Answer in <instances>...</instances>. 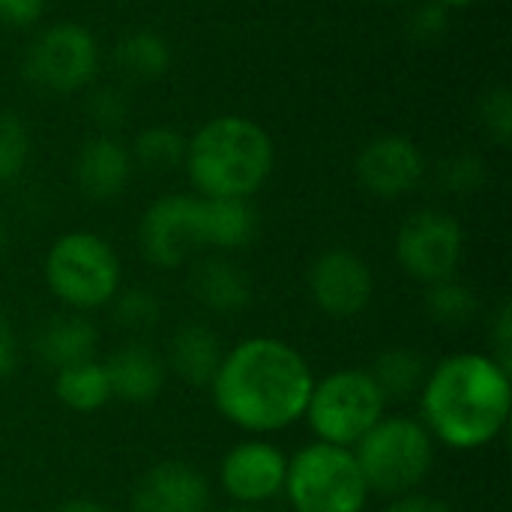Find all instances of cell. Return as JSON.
Returning a JSON list of instances; mask_svg holds the SVG:
<instances>
[{
	"mask_svg": "<svg viewBox=\"0 0 512 512\" xmlns=\"http://www.w3.org/2000/svg\"><path fill=\"white\" fill-rule=\"evenodd\" d=\"M111 303H114V321H117V327H123L129 333H147L162 318L159 297L153 291L141 288V285L126 288V291H117Z\"/></svg>",
	"mask_w": 512,
	"mask_h": 512,
	"instance_id": "4316f807",
	"label": "cell"
},
{
	"mask_svg": "<svg viewBox=\"0 0 512 512\" xmlns=\"http://www.w3.org/2000/svg\"><path fill=\"white\" fill-rule=\"evenodd\" d=\"M387 411V399L372 381L369 369H339L315 381L306 420L318 441L333 447H354Z\"/></svg>",
	"mask_w": 512,
	"mask_h": 512,
	"instance_id": "52a82bcc",
	"label": "cell"
},
{
	"mask_svg": "<svg viewBox=\"0 0 512 512\" xmlns=\"http://www.w3.org/2000/svg\"><path fill=\"white\" fill-rule=\"evenodd\" d=\"M288 459L270 441H243L222 459L219 483L237 504L261 507L285 492Z\"/></svg>",
	"mask_w": 512,
	"mask_h": 512,
	"instance_id": "4fadbf2b",
	"label": "cell"
},
{
	"mask_svg": "<svg viewBox=\"0 0 512 512\" xmlns=\"http://www.w3.org/2000/svg\"><path fill=\"white\" fill-rule=\"evenodd\" d=\"M42 270L48 291L75 312L99 309L120 291V258L108 240L90 231L57 237Z\"/></svg>",
	"mask_w": 512,
	"mask_h": 512,
	"instance_id": "5b68a950",
	"label": "cell"
},
{
	"mask_svg": "<svg viewBox=\"0 0 512 512\" xmlns=\"http://www.w3.org/2000/svg\"><path fill=\"white\" fill-rule=\"evenodd\" d=\"M132 156L111 135H96L81 144L75 156V183L90 201H114L132 180Z\"/></svg>",
	"mask_w": 512,
	"mask_h": 512,
	"instance_id": "9a60e30c",
	"label": "cell"
},
{
	"mask_svg": "<svg viewBox=\"0 0 512 512\" xmlns=\"http://www.w3.org/2000/svg\"><path fill=\"white\" fill-rule=\"evenodd\" d=\"M96 345H99V330L81 312L48 315L33 336L36 357L45 366H51L54 372L63 366H72V363L90 360Z\"/></svg>",
	"mask_w": 512,
	"mask_h": 512,
	"instance_id": "d6986e66",
	"label": "cell"
},
{
	"mask_svg": "<svg viewBox=\"0 0 512 512\" xmlns=\"http://www.w3.org/2000/svg\"><path fill=\"white\" fill-rule=\"evenodd\" d=\"M276 150L264 126L240 114L207 120L186 141V174L204 198H252L273 174Z\"/></svg>",
	"mask_w": 512,
	"mask_h": 512,
	"instance_id": "3957f363",
	"label": "cell"
},
{
	"mask_svg": "<svg viewBox=\"0 0 512 512\" xmlns=\"http://www.w3.org/2000/svg\"><path fill=\"white\" fill-rule=\"evenodd\" d=\"M480 126L498 144L507 147L512 138V93L507 84L489 87L480 99Z\"/></svg>",
	"mask_w": 512,
	"mask_h": 512,
	"instance_id": "f1b7e54d",
	"label": "cell"
},
{
	"mask_svg": "<svg viewBox=\"0 0 512 512\" xmlns=\"http://www.w3.org/2000/svg\"><path fill=\"white\" fill-rule=\"evenodd\" d=\"M492 345L495 351L489 354L501 369L512 372V306L501 303L495 318H492Z\"/></svg>",
	"mask_w": 512,
	"mask_h": 512,
	"instance_id": "1f68e13d",
	"label": "cell"
},
{
	"mask_svg": "<svg viewBox=\"0 0 512 512\" xmlns=\"http://www.w3.org/2000/svg\"><path fill=\"white\" fill-rule=\"evenodd\" d=\"M378 3H393L396 6V3H405V0H378Z\"/></svg>",
	"mask_w": 512,
	"mask_h": 512,
	"instance_id": "ab89813d",
	"label": "cell"
},
{
	"mask_svg": "<svg viewBox=\"0 0 512 512\" xmlns=\"http://www.w3.org/2000/svg\"><path fill=\"white\" fill-rule=\"evenodd\" d=\"M369 492L402 498L429 477L435 465V438L411 417H381L351 447Z\"/></svg>",
	"mask_w": 512,
	"mask_h": 512,
	"instance_id": "277c9868",
	"label": "cell"
},
{
	"mask_svg": "<svg viewBox=\"0 0 512 512\" xmlns=\"http://www.w3.org/2000/svg\"><path fill=\"white\" fill-rule=\"evenodd\" d=\"M438 183L453 195L480 192L489 183V168L477 153H453L438 165Z\"/></svg>",
	"mask_w": 512,
	"mask_h": 512,
	"instance_id": "83f0119b",
	"label": "cell"
},
{
	"mask_svg": "<svg viewBox=\"0 0 512 512\" xmlns=\"http://www.w3.org/2000/svg\"><path fill=\"white\" fill-rule=\"evenodd\" d=\"M426 429L450 450L489 447L510 420V372L489 354H453L429 369L420 390Z\"/></svg>",
	"mask_w": 512,
	"mask_h": 512,
	"instance_id": "7a4b0ae2",
	"label": "cell"
},
{
	"mask_svg": "<svg viewBox=\"0 0 512 512\" xmlns=\"http://www.w3.org/2000/svg\"><path fill=\"white\" fill-rule=\"evenodd\" d=\"M375 294L372 267L351 249H327L309 267V297L330 318H357Z\"/></svg>",
	"mask_w": 512,
	"mask_h": 512,
	"instance_id": "8fae6325",
	"label": "cell"
},
{
	"mask_svg": "<svg viewBox=\"0 0 512 512\" xmlns=\"http://www.w3.org/2000/svg\"><path fill=\"white\" fill-rule=\"evenodd\" d=\"M144 258L159 270H177L192 252L204 246L201 195H162L153 201L138 225Z\"/></svg>",
	"mask_w": 512,
	"mask_h": 512,
	"instance_id": "30bf717a",
	"label": "cell"
},
{
	"mask_svg": "<svg viewBox=\"0 0 512 512\" xmlns=\"http://www.w3.org/2000/svg\"><path fill=\"white\" fill-rule=\"evenodd\" d=\"M87 111H90L93 123H96L99 129L108 132V129L123 126V120H126V114H129V99H126L123 90H117V87H102V90H96V93L90 96Z\"/></svg>",
	"mask_w": 512,
	"mask_h": 512,
	"instance_id": "4dcf8cb0",
	"label": "cell"
},
{
	"mask_svg": "<svg viewBox=\"0 0 512 512\" xmlns=\"http://www.w3.org/2000/svg\"><path fill=\"white\" fill-rule=\"evenodd\" d=\"M45 9V0H0V24L27 27Z\"/></svg>",
	"mask_w": 512,
	"mask_h": 512,
	"instance_id": "d6a6232c",
	"label": "cell"
},
{
	"mask_svg": "<svg viewBox=\"0 0 512 512\" xmlns=\"http://www.w3.org/2000/svg\"><path fill=\"white\" fill-rule=\"evenodd\" d=\"M222 357L225 348L216 330L201 321H189L174 330L165 369H171L189 387H210L222 366Z\"/></svg>",
	"mask_w": 512,
	"mask_h": 512,
	"instance_id": "ac0fdd59",
	"label": "cell"
},
{
	"mask_svg": "<svg viewBox=\"0 0 512 512\" xmlns=\"http://www.w3.org/2000/svg\"><path fill=\"white\" fill-rule=\"evenodd\" d=\"M189 291L192 297L216 312V315H234L243 312L252 303V276L231 258L225 255H210L201 264H195L189 276Z\"/></svg>",
	"mask_w": 512,
	"mask_h": 512,
	"instance_id": "e0dca14e",
	"label": "cell"
},
{
	"mask_svg": "<svg viewBox=\"0 0 512 512\" xmlns=\"http://www.w3.org/2000/svg\"><path fill=\"white\" fill-rule=\"evenodd\" d=\"M228 512H267L264 507H252V504H237V507H231Z\"/></svg>",
	"mask_w": 512,
	"mask_h": 512,
	"instance_id": "f35d334b",
	"label": "cell"
},
{
	"mask_svg": "<svg viewBox=\"0 0 512 512\" xmlns=\"http://www.w3.org/2000/svg\"><path fill=\"white\" fill-rule=\"evenodd\" d=\"M204 246L234 252L255 240L258 234V213L246 198H204Z\"/></svg>",
	"mask_w": 512,
	"mask_h": 512,
	"instance_id": "ffe728a7",
	"label": "cell"
},
{
	"mask_svg": "<svg viewBox=\"0 0 512 512\" xmlns=\"http://www.w3.org/2000/svg\"><path fill=\"white\" fill-rule=\"evenodd\" d=\"M369 375L387 402L390 399L402 402V399H411L423 390L426 375H429V363L423 354H417L411 348H387L375 357Z\"/></svg>",
	"mask_w": 512,
	"mask_h": 512,
	"instance_id": "7402d4cb",
	"label": "cell"
},
{
	"mask_svg": "<svg viewBox=\"0 0 512 512\" xmlns=\"http://www.w3.org/2000/svg\"><path fill=\"white\" fill-rule=\"evenodd\" d=\"M18 369V336L9 324V318L0 312V381L12 378Z\"/></svg>",
	"mask_w": 512,
	"mask_h": 512,
	"instance_id": "836d02e7",
	"label": "cell"
},
{
	"mask_svg": "<svg viewBox=\"0 0 512 512\" xmlns=\"http://www.w3.org/2000/svg\"><path fill=\"white\" fill-rule=\"evenodd\" d=\"M465 258V228L444 210H420L408 216L396 234L399 267L426 288L453 279Z\"/></svg>",
	"mask_w": 512,
	"mask_h": 512,
	"instance_id": "9c48e42d",
	"label": "cell"
},
{
	"mask_svg": "<svg viewBox=\"0 0 512 512\" xmlns=\"http://www.w3.org/2000/svg\"><path fill=\"white\" fill-rule=\"evenodd\" d=\"M312 387L315 375L294 345L276 336H252L225 351L210 396L231 426L270 435L306 414Z\"/></svg>",
	"mask_w": 512,
	"mask_h": 512,
	"instance_id": "6da1fadb",
	"label": "cell"
},
{
	"mask_svg": "<svg viewBox=\"0 0 512 512\" xmlns=\"http://www.w3.org/2000/svg\"><path fill=\"white\" fill-rule=\"evenodd\" d=\"M426 312L438 327L447 330H462L480 315V297L471 285L453 279L435 282L426 291Z\"/></svg>",
	"mask_w": 512,
	"mask_h": 512,
	"instance_id": "cb8c5ba5",
	"label": "cell"
},
{
	"mask_svg": "<svg viewBox=\"0 0 512 512\" xmlns=\"http://www.w3.org/2000/svg\"><path fill=\"white\" fill-rule=\"evenodd\" d=\"M111 399L129 405H147L162 393L165 384V360L147 342H126L120 345L105 363Z\"/></svg>",
	"mask_w": 512,
	"mask_h": 512,
	"instance_id": "2e32d148",
	"label": "cell"
},
{
	"mask_svg": "<svg viewBox=\"0 0 512 512\" xmlns=\"http://www.w3.org/2000/svg\"><path fill=\"white\" fill-rule=\"evenodd\" d=\"M210 504L204 474L180 459L153 465L132 492V512H210Z\"/></svg>",
	"mask_w": 512,
	"mask_h": 512,
	"instance_id": "5bb4252c",
	"label": "cell"
},
{
	"mask_svg": "<svg viewBox=\"0 0 512 512\" xmlns=\"http://www.w3.org/2000/svg\"><path fill=\"white\" fill-rule=\"evenodd\" d=\"M54 396L78 414H93L111 402L105 366L99 360H81L54 372Z\"/></svg>",
	"mask_w": 512,
	"mask_h": 512,
	"instance_id": "44dd1931",
	"label": "cell"
},
{
	"mask_svg": "<svg viewBox=\"0 0 512 512\" xmlns=\"http://www.w3.org/2000/svg\"><path fill=\"white\" fill-rule=\"evenodd\" d=\"M450 30V9H444L441 3L429 0L420 3L411 15H408V36L417 45H435L438 39H444Z\"/></svg>",
	"mask_w": 512,
	"mask_h": 512,
	"instance_id": "f546056e",
	"label": "cell"
},
{
	"mask_svg": "<svg viewBox=\"0 0 512 512\" xmlns=\"http://www.w3.org/2000/svg\"><path fill=\"white\" fill-rule=\"evenodd\" d=\"M357 183L375 198H402L426 177V156L414 138L399 132L375 135L363 144L354 162Z\"/></svg>",
	"mask_w": 512,
	"mask_h": 512,
	"instance_id": "7c38bea8",
	"label": "cell"
},
{
	"mask_svg": "<svg viewBox=\"0 0 512 512\" xmlns=\"http://www.w3.org/2000/svg\"><path fill=\"white\" fill-rule=\"evenodd\" d=\"M9 246V228H6V222L0 219V252Z\"/></svg>",
	"mask_w": 512,
	"mask_h": 512,
	"instance_id": "74e56055",
	"label": "cell"
},
{
	"mask_svg": "<svg viewBox=\"0 0 512 512\" xmlns=\"http://www.w3.org/2000/svg\"><path fill=\"white\" fill-rule=\"evenodd\" d=\"M435 3H441L444 9H465V6H474L477 0H435Z\"/></svg>",
	"mask_w": 512,
	"mask_h": 512,
	"instance_id": "8d00e7d4",
	"label": "cell"
},
{
	"mask_svg": "<svg viewBox=\"0 0 512 512\" xmlns=\"http://www.w3.org/2000/svg\"><path fill=\"white\" fill-rule=\"evenodd\" d=\"M54 512H111V507L90 501V498H72V501H63Z\"/></svg>",
	"mask_w": 512,
	"mask_h": 512,
	"instance_id": "d590c367",
	"label": "cell"
},
{
	"mask_svg": "<svg viewBox=\"0 0 512 512\" xmlns=\"http://www.w3.org/2000/svg\"><path fill=\"white\" fill-rule=\"evenodd\" d=\"M30 159V129L12 111H0V186L15 183Z\"/></svg>",
	"mask_w": 512,
	"mask_h": 512,
	"instance_id": "484cf974",
	"label": "cell"
},
{
	"mask_svg": "<svg viewBox=\"0 0 512 512\" xmlns=\"http://www.w3.org/2000/svg\"><path fill=\"white\" fill-rule=\"evenodd\" d=\"M129 156H132V165H141L144 171H153V174H165L183 165L186 138L171 126H150L138 132Z\"/></svg>",
	"mask_w": 512,
	"mask_h": 512,
	"instance_id": "d4e9b609",
	"label": "cell"
},
{
	"mask_svg": "<svg viewBox=\"0 0 512 512\" xmlns=\"http://www.w3.org/2000/svg\"><path fill=\"white\" fill-rule=\"evenodd\" d=\"M384 512H453L450 504H444V501H438V498H429V495H402V498H396L390 507Z\"/></svg>",
	"mask_w": 512,
	"mask_h": 512,
	"instance_id": "e575fe53",
	"label": "cell"
},
{
	"mask_svg": "<svg viewBox=\"0 0 512 512\" xmlns=\"http://www.w3.org/2000/svg\"><path fill=\"white\" fill-rule=\"evenodd\" d=\"M117 66L135 81H156L171 66V45L153 30H135L123 36L114 48Z\"/></svg>",
	"mask_w": 512,
	"mask_h": 512,
	"instance_id": "603a6c76",
	"label": "cell"
},
{
	"mask_svg": "<svg viewBox=\"0 0 512 512\" xmlns=\"http://www.w3.org/2000/svg\"><path fill=\"white\" fill-rule=\"evenodd\" d=\"M99 69V45L93 33L75 21L45 27L24 54V75L51 93H75L93 81Z\"/></svg>",
	"mask_w": 512,
	"mask_h": 512,
	"instance_id": "ba28073f",
	"label": "cell"
},
{
	"mask_svg": "<svg viewBox=\"0 0 512 512\" xmlns=\"http://www.w3.org/2000/svg\"><path fill=\"white\" fill-rule=\"evenodd\" d=\"M294 512H363L369 486L348 447L315 441L288 459L285 492Z\"/></svg>",
	"mask_w": 512,
	"mask_h": 512,
	"instance_id": "8992f818",
	"label": "cell"
}]
</instances>
